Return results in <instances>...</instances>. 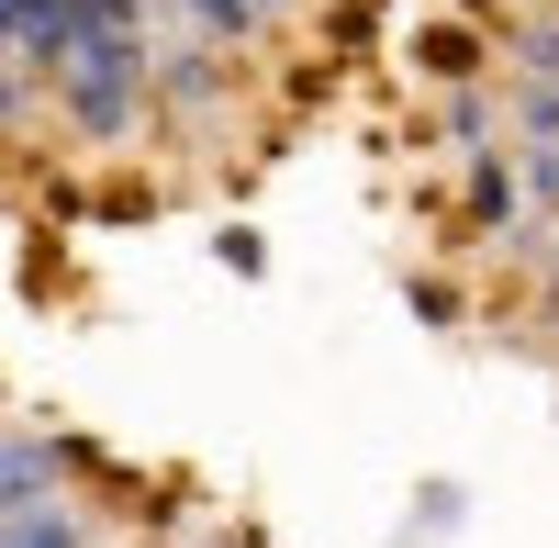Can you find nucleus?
Masks as SVG:
<instances>
[{
  "mask_svg": "<svg viewBox=\"0 0 559 548\" xmlns=\"http://www.w3.org/2000/svg\"><path fill=\"white\" fill-rule=\"evenodd\" d=\"M426 68H437V79H448V90H459V79H471V68H481V57H471V34H426Z\"/></svg>",
  "mask_w": 559,
  "mask_h": 548,
  "instance_id": "5",
  "label": "nucleus"
},
{
  "mask_svg": "<svg viewBox=\"0 0 559 548\" xmlns=\"http://www.w3.org/2000/svg\"><path fill=\"white\" fill-rule=\"evenodd\" d=\"M34 90H45V79L12 57V34H0V123H23V102H34Z\"/></svg>",
  "mask_w": 559,
  "mask_h": 548,
  "instance_id": "4",
  "label": "nucleus"
},
{
  "mask_svg": "<svg viewBox=\"0 0 559 548\" xmlns=\"http://www.w3.org/2000/svg\"><path fill=\"white\" fill-rule=\"evenodd\" d=\"M269 12H292V0H269Z\"/></svg>",
  "mask_w": 559,
  "mask_h": 548,
  "instance_id": "7",
  "label": "nucleus"
},
{
  "mask_svg": "<svg viewBox=\"0 0 559 548\" xmlns=\"http://www.w3.org/2000/svg\"><path fill=\"white\" fill-rule=\"evenodd\" d=\"M0 548H90V515H79V504H57V492H45V504L0 515Z\"/></svg>",
  "mask_w": 559,
  "mask_h": 548,
  "instance_id": "3",
  "label": "nucleus"
},
{
  "mask_svg": "<svg viewBox=\"0 0 559 548\" xmlns=\"http://www.w3.org/2000/svg\"><path fill=\"white\" fill-rule=\"evenodd\" d=\"M45 102L68 112L79 146H123L157 112V12H79V45L45 79Z\"/></svg>",
  "mask_w": 559,
  "mask_h": 548,
  "instance_id": "1",
  "label": "nucleus"
},
{
  "mask_svg": "<svg viewBox=\"0 0 559 548\" xmlns=\"http://www.w3.org/2000/svg\"><path fill=\"white\" fill-rule=\"evenodd\" d=\"M548 302H559V236H548Z\"/></svg>",
  "mask_w": 559,
  "mask_h": 548,
  "instance_id": "6",
  "label": "nucleus"
},
{
  "mask_svg": "<svg viewBox=\"0 0 559 548\" xmlns=\"http://www.w3.org/2000/svg\"><path fill=\"white\" fill-rule=\"evenodd\" d=\"M224 90H236V45H213V34H157V112H213Z\"/></svg>",
  "mask_w": 559,
  "mask_h": 548,
  "instance_id": "2",
  "label": "nucleus"
}]
</instances>
